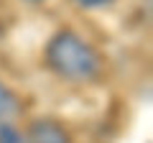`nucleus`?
Wrapping results in <instances>:
<instances>
[{"instance_id":"1","label":"nucleus","mask_w":153,"mask_h":143,"mask_svg":"<svg viewBox=\"0 0 153 143\" xmlns=\"http://www.w3.org/2000/svg\"><path fill=\"white\" fill-rule=\"evenodd\" d=\"M46 66L64 82H89L100 74L102 56L74 31H59L46 44Z\"/></svg>"},{"instance_id":"2","label":"nucleus","mask_w":153,"mask_h":143,"mask_svg":"<svg viewBox=\"0 0 153 143\" xmlns=\"http://www.w3.org/2000/svg\"><path fill=\"white\" fill-rule=\"evenodd\" d=\"M26 143H71V136L64 125H59L51 118H38L28 125Z\"/></svg>"},{"instance_id":"3","label":"nucleus","mask_w":153,"mask_h":143,"mask_svg":"<svg viewBox=\"0 0 153 143\" xmlns=\"http://www.w3.org/2000/svg\"><path fill=\"white\" fill-rule=\"evenodd\" d=\"M21 112V100L18 95L0 79V123H10Z\"/></svg>"},{"instance_id":"4","label":"nucleus","mask_w":153,"mask_h":143,"mask_svg":"<svg viewBox=\"0 0 153 143\" xmlns=\"http://www.w3.org/2000/svg\"><path fill=\"white\" fill-rule=\"evenodd\" d=\"M0 143H26V136H21L10 123H0Z\"/></svg>"},{"instance_id":"5","label":"nucleus","mask_w":153,"mask_h":143,"mask_svg":"<svg viewBox=\"0 0 153 143\" xmlns=\"http://www.w3.org/2000/svg\"><path fill=\"white\" fill-rule=\"evenodd\" d=\"M71 3L84 8V10H100V8H110L115 0H71Z\"/></svg>"},{"instance_id":"6","label":"nucleus","mask_w":153,"mask_h":143,"mask_svg":"<svg viewBox=\"0 0 153 143\" xmlns=\"http://www.w3.org/2000/svg\"><path fill=\"white\" fill-rule=\"evenodd\" d=\"M23 3H31V5H36V3H44V0H23Z\"/></svg>"}]
</instances>
